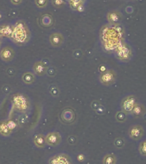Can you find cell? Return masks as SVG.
Wrapping results in <instances>:
<instances>
[{
	"label": "cell",
	"mask_w": 146,
	"mask_h": 164,
	"mask_svg": "<svg viewBox=\"0 0 146 164\" xmlns=\"http://www.w3.org/2000/svg\"><path fill=\"white\" fill-rule=\"evenodd\" d=\"M124 31L119 24H107L101 28L100 39L102 49L107 53H114L117 46L123 41Z\"/></svg>",
	"instance_id": "1"
},
{
	"label": "cell",
	"mask_w": 146,
	"mask_h": 164,
	"mask_svg": "<svg viewBox=\"0 0 146 164\" xmlns=\"http://www.w3.org/2000/svg\"><path fill=\"white\" fill-rule=\"evenodd\" d=\"M31 32L23 20H18L13 25L11 41L18 46H23L30 41Z\"/></svg>",
	"instance_id": "2"
},
{
	"label": "cell",
	"mask_w": 146,
	"mask_h": 164,
	"mask_svg": "<svg viewBox=\"0 0 146 164\" xmlns=\"http://www.w3.org/2000/svg\"><path fill=\"white\" fill-rule=\"evenodd\" d=\"M11 105L15 111L19 113H27L31 109L29 98L23 93H16L11 98Z\"/></svg>",
	"instance_id": "3"
},
{
	"label": "cell",
	"mask_w": 146,
	"mask_h": 164,
	"mask_svg": "<svg viewBox=\"0 0 146 164\" xmlns=\"http://www.w3.org/2000/svg\"><path fill=\"white\" fill-rule=\"evenodd\" d=\"M114 53L116 58L123 62H128L132 59V56H133L132 48L124 41H121L119 45L117 46Z\"/></svg>",
	"instance_id": "4"
},
{
	"label": "cell",
	"mask_w": 146,
	"mask_h": 164,
	"mask_svg": "<svg viewBox=\"0 0 146 164\" xmlns=\"http://www.w3.org/2000/svg\"><path fill=\"white\" fill-rule=\"evenodd\" d=\"M117 80V73L113 69H107L104 72L100 73L99 75V81L101 85L109 87L114 85Z\"/></svg>",
	"instance_id": "5"
},
{
	"label": "cell",
	"mask_w": 146,
	"mask_h": 164,
	"mask_svg": "<svg viewBox=\"0 0 146 164\" xmlns=\"http://www.w3.org/2000/svg\"><path fill=\"white\" fill-rule=\"evenodd\" d=\"M76 119L77 115L71 107H65L60 114V122L64 124H71L76 121Z\"/></svg>",
	"instance_id": "6"
},
{
	"label": "cell",
	"mask_w": 146,
	"mask_h": 164,
	"mask_svg": "<svg viewBox=\"0 0 146 164\" xmlns=\"http://www.w3.org/2000/svg\"><path fill=\"white\" fill-rule=\"evenodd\" d=\"M137 99L134 95H128L125 97L120 102V108L121 111L125 113L132 114L134 106L137 103Z\"/></svg>",
	"instance_id": "7"
},
{
	"label": "cell",
	"mask_w": 146,
	"mask_h": 164,
	"mask_svg": "<svg viewBox=\"0 0 146 164\" xmlns=\"http://www.w3.org/2000/svg\"><path fill=\"white\" fill-rule=\"evenodd\" d=\"M144 129L142 125H139V124L132 125L127 131L128 137L134 141L140 140L142 137H144Z\"/></svg>",
	"instance_id": "8"
},
{
	"label": "cell",
	"mask_w": 146,
	"mask_h": 164,
	"mask_svg": "<svg viewBox=\"0 0 146 164\" xmlns=\"http://www.w3.org/2000/svg\"><path fill=\"white\" fill-rule=\"evenodd\" d=\"M48 164H72V161L68 155L60 153L51 156L48 160Z\"/></svg>",
	"instance_id": "9"
},
{
	"label": "cell",
	"mask_w": 146,
	"mask_h": 164,
	"mask_svg": "<svg viewBox=\"0 0 146 164\" xmlns=\"http://www.w3.org/2000/svg\"><path fill=\"white\" fill-rule=\"evenodd\" d=\"M46 145H49L51 147H56L60 144V143L62 141V137L60 132L52 131L46 136Z\"/></svg>",
	"instance_id": "10"
},
{
	"label": "cell",
	"mask_w": 146,
	"mask_h": 164,
	"mask_svg": "<svg viewBox=\"0 0 146 164\" xmlns=\"http://www.w3.org/2000/svg\"><path fill=\"white\" fill-rule=\"evenodd\" d=\"M107 20L110 24H119L122 20V14L118 10H112L107 14Z\"/></svg>",
	"instance_id": "11"
},
{
	"label": "cell",
	"mask_w": 146,
	"mask_h": 164,
	"mask_svg": "<svg viewBox=\"0 0 146 164\" xmlns=\"http://www.w3.org/2000/svg\"><path fill=\"white\" fill-rule=\"evenodd\" d=\"M39 23L44 29H51L54 24V19L51 14H43L39 18Z\"/></svg>",
	"instance_id": "12"
},
{
	"label": "cell",
	"mask_w": 146,
	"mask_h": 164,
	"mask_svg": "<svg viewBox=\"0 0 146 164\" xmlns=\"http://www.w3.org/2000/svg\"><path fill=\"white\" fill-rule=\"evenodd\" d=\"M15 57V51L10 47H5L0 51V58L5 62L11 61Z\"/></svg>",
	"instance_id": "13"
},
{
	"label": "cell",
	"mask_w": 146,
	"mask_h": 164,
	"mask_svg": "<svg viewBox=\"0 0 146 164\" xmlns=\"http://www.w3.org/2000/svg\"><path fill=\"white\" fill-rule=\"evenodd\" d=\"M49 41H50L51 45L54 48H59L60 46L64 43V38L63 37V35L60 33V32H55L51 34V36L49 37Z\"/></svg>",
	"instance_id": "14"
},
{
	"label": "cell",
	"mask_w": 146,
	"mask_h": 164,
	"mask_svg": "<svg viewBox=\"0 0 146 164\" xmlns=\"http://www.w3.org/2000/svg\"><path fill=\"white\" fill-rule=\"evenodd\" d=\"M47 68L45 66V64L43 63L41 61H38L33 66V71L34 73L37 76H43L46 73Z\"/></svg>",
	"instance_id": "15"
},
{
	"label": "cell",
	"mask_w": 146,
	"mask_h": 164,
	"mask_svg": "<svg viewBox=\"0 0 146 164\" xmlns=\"http://www.w3.org/2000/svg\"><path fill=\"white\" fill-rule=\"evenodd\" d=\"M13 32V25L9 23H5L3 25H0V37H6V38H11Z\"/></svg>",
	"instance_id": "16"
},
{
	"label": "cell",
	"mask_w": 146,
	"mask_h": 164,
	"mask_svg": "<svg viewBox=\"0 0 146 164\" xmlns=\"http://www.w3.org/2000/svg\"><path fill=\"white\" fill-rule=\"evenodd\" d=\"M146 112V108L144 105L143 104H140L137 102L136 105L134 106V108L133 110V112H132V115H133L134 118L136 119H139V118H142L144 116V114Z\"/></svg>",
	"instance_id": "17"
},
{
	"label": "cell",
	"mask_w": 146,
	"mask_h": 164,
	"mask_svg": "<svg viewBox=\"0 0 146 164\" xmlns=\"http://www.w3.org/2000/svg\"><path fill=\"white\" fill-rule=\"evenodd\" d=\"M85 1L86 0H68L71 9L73 10H77L78 12H82L84 10Z\"/></svg>",
	"instance_id": "18"
},
{
	"label": "cell",
	"mask_w": 146,
	"mask_h": 164,
	"mask_svg": "<svg viewBox=\"0 0 146 164\" xmlns=\"http://www.w3.org/2000/svg\"><path fill=\"white\" fill-rule=\"evenodd\" d=\"M34 144L39 149L45 148L46 146V136L43 134H36L34 137Z\"/></svg>",
	"instance_id": "19"
},
{
	"label": "cell",
	"mask_w": 146,
	"mask_h": 164,
	"mask_svg": "<svg viewBox=\"0 0 146 164\" xmlns=\"http://www.w3.org/2000/svg\"><path fill=\"white\" fill-rule=\"evenodd\" d=\"M11 131L8 127L6 120H2L0 121V135L5 137H8L11 135Z\"/></svg>",
	"instance_id": "20"
},
{
	"label": "cell",
	"mask_w": 146,
	"mask_h": 164,
	"mask_svg": "<svg viewBox=\"0 0 146 164\" xmlns=\"http://www.w3.org/2000/svg\"><path fill=\"white\" fill-rule=\"evenodd\" d=\"M22 80L24 84L26 85H31L35 80V74L31 72H26L23 74Z\"/></svg>",
	"instance_id": "21"
},
{
	"label": "cell",
	"mask_w": 146,
	"mask_h": 164,
	"mask_svg": "<svg viewBox=\"0 0 146 164\" xmlns=\"http://www.w3.org/2000/svg\"><path fill=\"white\" fill-rule=\"evenodd\" d=\"M117 156L114 154H107L102 159V164H116Z\"/></svg>",
	"instance_id": "22"
},
{
	"label": "cell",
	"mask_w": 146,
	"mask_h": 164,
	"mask_svg": "<svg viewBox=\"0 0 146 164\" xmlns=\"http://www.w3.org/2000/svg\"><path fill=\"white\" fill-rule=\"evenodd\" d=\"M6 123H7V125H8V127H9L11 132L15 131L17 129V127H18V123L15 119H11V118H9V119L6 120Z\"/></svg>",
	"instance_id": "23"
},
{
	"label": "cell",
	"mask_w": 146,
	"mask_h": 164,
	"mask_svg": "<svg viewBox=\"0 0 146 164\" xmlns=\"http://www.w3.org/2000/svg\"><path fill=\"white\" fill-rule=\"evenodd\" d=\"M115 119L117 120V122L124 123V122H126V120L127 119V114L125 113L122 111H119L115 114Z\"/></svg>",
	"instance_id": "24"
},
{
	"label": "cell",
	"mask_w": 146,
	"mask_h": 164,
	"mask_svg": "<svg viewBox=\"0 0 146 164\" xmlns=\"http://www.w3.org/2000/svg\"><path fill=\"white\" fill-rule=\"evenodd\" d=\"M125 144H126V141H125V139H124L123 137H117V138L114 139V145L116 149L120 150V149L124 148Z\"/></svg>",
	"instance_id": "25"
},
{
	"label": "cell",
	"mask_w": 146,
	"mask_h": 164,
	"mask_svg": "<svg viewBox=\"0 0 146 164\" xmlns=\"http://www.w3.org/2000/svg\"><path fill=\"white\" fill-rule=\"evenodd\" d=\"M49 92L53 97H59L60 93V88L56 85H51L49 87Z\"/></svg>",
	"instance_id": "26"
},
{
	"label": "cell",
	"mask_w": 146,
	"mask_h": 164,
	"mask_svg": "<svg viewBox=\"0 0 146 164\" xmlns=\"http://www.w3.org/2000/svg\"><path fill=\"white\" fill-rule=\"evenodd\" d=\"M138 151L142 156H146V140L140 143L138 146Z\"/></svg>",
	"instance_id": "27"
},
{
	"label": "cell",
	"mask_w": 146,
	"mask_h": 164,
	"mask_svg": "<svg viewBox=\"0 0 146 164\" xmlns=\"http://www.w3.org/2000/svg\"><path fill=\"white\" fill-rule=\"evenodd\" d=\"M35 4L38 8H46L48 4V0H35Z\"/></svg>",
	"instance_id": "28"
},
{
	"label": "cell",
	"mask_w": 146,
	"mask_h": 164,
	"mask_svg": "<svg viewBox=\"0 0 146 164\" xmlns=\"http://www.w3.org/2000/svg\"><path fill=\"white\" fill-rule=\"evenodd\" d=\"M51 1H52V5H53L55 8H61L65 5L64 0H51Z\"/></svg>",
	"instance_id": "29"
},
{
	"label": "cell",
	"mask_w": 146,
	"mask_h": 164,
	"mask_svg": "<svg viewBox=\"0 0 146 164\" xmlns=\"http://www.w3.org/2000/svg\"><path fill=\"white\" fill-rule=\"evenodd\" d=\"M95 111H96L98 115H103V114L106 112V108L102 105H100V106H98V107L96 108Z\"/></svg>",
	"instance_id": "30"
},
{
	"label": "cell",
	"mask_w": 146,
	"mask_h": 164,
	"mask_svg": "<svg viewBox=\"0 0 146 164\" xmlns=\"http://www.w3.org/2000/svg\"><path fill=\"white\" fill-rule=\"evenodd\" d=\"M67 142H68L69 144L74 145V144L77 143V137H75V136H70V137L67 138Z\"/></svg>",
	"instance_id": "31"
},
{
	"label": "cell",
	"mask_w": 146,
	"mask_h": 164,
	"mask_svg": "<svg viewBox=\"0 0 146 164\" xmlns=\"http://www.w3.org/2000/svg\"><path fill=\"white\" fill-rule=\"evenodd\" d=\"M101 105L100 104V101H97V100H94L92 101L91 104H90V107H91L92 110H94V111H96V109L98 107V106H100Z\"/></svg>",
	"instance_id": "32"
},
{
	"label": "cell",
	"mask_w": 146,
	"mask_h": 164,
	"mask_svg": "<svg viewBox=\"0 0 146 164\" xmlns=\"http://www.w3.org/2000/svg\"><path fill=\"white\" fill-rule=\"evenodd\" d=\"M77 159H78V162H83L86 158H85V155H83L82 153H80V154H78V156H77Z\"/></svg>",
	"instance_id": "33"
},
{
	"label": "cell",
	"mask_w": 146,
	"mask_h": 164,
	"mask_svg": "<svg viewBox=\"0 0 146 164\" xmlns=\"http://www.w3.org/2000/svg\"><path fill=\"white\" fill-rule=\"evenodd\" d=\"M23 0H10V2H11V4L14 5H19L20 4H22L23 3Z\"/></svg>",
	"instance_id": "34"
},
{
	"label": "cell",
	"mask_w": 146,
	"mask_h": 164,
	"mask_svg": "<svg viewBox=\"0 0 146 164\" xmlns=\"http://www.w3.org/2000/svg\"><path fill=\"white\" fill-rule=\"evenodd\" d=\"M2 42H3V37H0V44H2Z\"/></svg>",
	"instance_id": "35"
},
{
	"label": "cell",
	"mask_w": 146,
	"mask_h": 164,
	"mask_svg": "<svg viewBox=\"0 0 146 164\" xmlns=\"http://www.w3.org/2000/svg\"><path fill=\"white\" fill-rule=\"evenodd\" d=\"M0 49H1V44H0Z\"/></svg>",
	"instance_id": "36"
}]
</instances>
